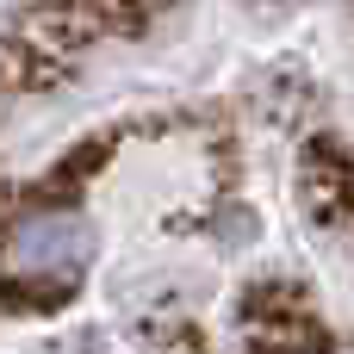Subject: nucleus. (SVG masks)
<instances>
[{
	"label": "nucleus",
	"mask_w": 354,
	"mask_h": 354,
	"mask_svg": "<svg viewBox=\"0 0 354 354\" xmlns=\"http://www.w3.org/2000/svg\"><path fill=\"white\" fill-rule=\"evenodd\" d=\"M0 354H354V0H25Z\"/></svg>",
	"instance_id": "1"
}]
</instances>
